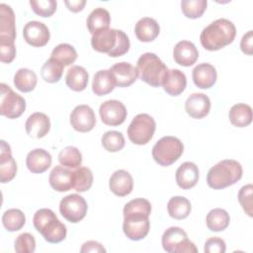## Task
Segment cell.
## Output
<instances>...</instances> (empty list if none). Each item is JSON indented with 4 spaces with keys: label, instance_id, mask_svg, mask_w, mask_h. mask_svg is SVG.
I'll use <instances>...</instances> for the list:
<instances>
[{
    "label": "cell",
    "instance_id": "obj_1",
    "mask_svg": "<svg viewBox=\"0 0 253 253\" xmlns=\"http://www.w3.org/2000/svg\"><path fill=\"white\" fill-rule=\"evenodd\" d=\"M123 230L130 240L143 239L149 231L151 204L146 199H133L126 203L123 210Z\"/></svg>",
    "mask_w": 253,
    "mask_h": 253
},
{
    "label": "cell",
    "instance_id": "obj_2",
    "mask_svg": "<svg viewBox=\"0 0 253 253\" xmlns=\"http://www.w3.org/2000/svg\"><path fill=\"white\" fill-rule=\"evenodd\" d=\"M236 36L234 24L224 18L217 19L207 26L201 33L200 41L207 50H218L231 43Z\"/></svg>",
    "mask_w": 253,
    "mask_h": 253
},
{
    "label": "cell",
    "instance_id": "obj_3",
    "mask_svg": "<svg viewBox=\"0 0 253 253\" xmlns=\"http://www.w3.org/2000/svg\"><path fill=\"white\" fill-rule=\"evenodd\" d=\"M91 45L98 52L107 53L111 57H119L128 51L130 43L126 33L109 28L92 35Z\"/></svg>",
    "mask_w": 253,
    "mask_h": 253
},
{
    "label": "cell",
    "instance_id": "obj_4",
    "mask_svg": "<svg viewBox=\"0 0 253 253\" xmlns=\"http://www.w3.org/2000/svg\"><path fill=\"white\" fill-rule=\"evenodd\" d=\"M242 166L236 160H221L209 170L207 183L211 189H224L238 182L242 177Z\"/></svg>",
    "mask_w": 253,
    "mask_h": 253
},
{
    "label": "cell",
    "instance_id": "obj_5",
    "mask_svg": "<svg viewBox=\"0 0 253 253\" xmlns=\"http://www.w3.org/2000/svg\"><path fill=\"white\" fill-rule=\"evenodd\" d=\"M34 226L45 241L49 243H59L66 237V226L56 216L50 209H40L33 218Z\"/></svg>",
    "mask_w": 253,
    "mask_h": 253
},
{
    "label": "cell",
    "instance_id": "obj_6",
    "mask_svg": "<svg viewBox=\"0 0 253 253\" xmlns=\"http://www.w3.org/2000/svg\"><path fill=\"white\" fill-rule=\"evenodd\" d=\"M136 69L140 79L152 87L161 86L169 70L164 62L152 52H145L139 56Z\"/></svg>",
    "mask_w": 253,
    "mask_h": 253
},
{
    "label": "cell",
    "instance_id": "obj_7",
    "mask_svg": "<svg viewBox=\"0 0 253 253\" xmlns=\"http://www.w3.org/2000/svg\"><path fill=\"white\" fill-rule=\"evenodd\" d=\"M184 145L176 136H163L152 147V157L161 166H169L183 154Z\"/></svg>",
    "mask_w": 253,
    "mask_h": 253
},
{
    "label": "cell",
    "instance_id": "obj_8",
    "mask_svg": "<svg viewBox=\"0 0 253 253\" xmlns=\"http://www.w3.org/2000/svg\"><path fill=\"white\" fill-rule=\"evenodd\" d=\"M156 129L154 119L148 114H138L130 122L127 127V136L129 140L137 145L148 143Z\"/></svg>",
    "mask_w": 253,
    "mask_h": 253
},
{
    "label": "cell",
    "instance_id": "obj_9",
    "mask_svg": "<svg viewBox=\"0 0 253 253\" xmlns=\"http://www.w3.org/2000/svg\"><path fill=\"white\" fill-rule=\"evenodd\" d=\"M163 249L168 253H196V245L188 238L185 230L178 226L166 229L161 239Z\"/></svg>",
    "mask_w": 253,
    "mask_h": 253
},
{
    "label": "cell",
    "instance_id": "obj_10",
    "mask_svg": "<svg viewBox=\"0 0 253 253\" xmlns=\"http://www.w3.org/2000/svg\"><path fill=\"white\" fill-rule=\"evenodd\" d=\"M0 114L8 119L19 118L26 110L25 99L14 92L7 84L1 83Z\"/></svg>",
    "mask_w": 253,
    "mask_h": 253
},
{
    "label": "cell",
    "instance_id": "obj_11",
    "mask_svg": "<svg viewBox=\"0 0 253 253\" xmlns=\"http://www.w3.org/2000/svg\"><path fill=\"white\" fill-rule=\"evenodd\" d=\"M87 203L83 197L77 194L65 196L59 203L61 215L69 222L76 223L82 220L87 213Z\"/></svg>",
    "mask_w": 253,
    "mask_h": 253
},
{
    "label": "cell",
    "instance_id": "obj_12",
    "mask_svg": "<svg viewBox=\"0 0 253 253\" xmlns=\"http://www.w3.org/2000/svg\"><path fill=\"white\" fill-rule=\"evenodd\" d=\"M99 114L105 125L116 126L126 121L127 111L122 102L118 100H108L101 104Z\"/></svg>",
    "mask_w": 253,
    "mask_h": 253
},
{
    "label": "cell",
    "instance_id": "obj_13",
    "mask_svg": "<svg viewBox=\"0 0 253 253\" xmlns=\"http://www.w3.org/2000/svg\"><path fill=\"white\" fill-rule=\"evenodd\" d=\"M70 124L75 130L88 132L96 125L95 113L88 105H78L70 114Z\"/></svg>",
    "mask_w": 253,
    "mask_h": 253
},
{
    "label": "cell",
    "instance_id": "obj_14",
    "mask_svg": "<svg viewBox=\"0 0 253 253\" xmlns=\"http://www.w3.org/2000/svg\"><path fill=\"white\" fill-rule=\"evenodd\" d=\"M24 40L32 46L41 47L45 45L49 41V30L42 22L30 21L23 29Z\"/></svg>",
    "mask_w": 253,
    "mask_h": 253
},
{
    "label": "cell",
    "instance_id": "obj_15",
    "mask_svg": "<svg viewBox=\"0 0 253 253\" xmlns=\"http://www.w3.org/2000/svg\"><path fill=\"white\" fill-rule=\"evenodd\" d=\"M185 110L193 119H203L210 113L211 100L204 93H193L185 102Z\"/></svg>",
    "mask_w": 253,
    "mask_h": 253
},
{
    "label": "cell",
    "instance_id": "obj_16",
    "mask_svg": "<svg viewBox=\"0 0 253 253\" xmlns=\"http://www.w3.org/2000/svg\"><path fill=\"white\" fill-rule=\"evenodd\" d=\"M109 70L115 79L116 86L118 87H128L134 83L138 77L136 67L125 61L114 64Z\"/></svg>",
    "mask_w": 253,
    "mask_h": 253
},
{
    "label": "cell",
    "instance_id": "obj_17",
    "mask_svg": "<svg viewBox=\"0 0 253 253\" xmlns=\"http://www.w3.org/2000/svg\"><path fill=\"white\" fill-rule=\"evenodd\" d=\"M50 187L57 192H67L73 188V171L69 168L57 165L49 173Z\"/></svg>",
    "mask_w": 253,
    "mask_h": 253
},
{
    "label": "cell",
    "instance_id": "obj_18",
    "mask_svg": "<svg viewBox=\"0 0 253 253\" xmlns=\"http://www.w3.org/2000/svg\"><path fill=\"white\" fill-rule=\"evenodd\" d=\"M17 173V163L12 156L11 147L5 141L1 140V154H0V181L7 183L14 179Z\"/></svg>",
    "mask_w": 253,
    "mask_h": 253
},
{
    "label": "cell",
    "instance_id": "obj_19",
    "mask_svg": "<svg viewBox=\"0 0 253 253\" xmlns=\"http://www.w3.org/2000/svg\"><path fill=\"white\" fill-rule=\"evenodd\" d=\"M12 8L4 3L0 4V41L15 42L16 25Z\"/></svg>",
    "mask_w": 253,
    "mask_h": 253
},
{
    "label": "cell",
    "instance_id": "obj_20",
    "mask_svg": "<svg viewBox=\"0 0 253 253\" xmlns=\"http://www.w3.org/2000/svg\"><path fill=\"white\" fill-rule=\"evenodd\" d=\"M25 128L30 136L42 138L45 136L50 129L49 118L43 113L36 112L27 119Z\"/></svg>",
    "mask_w": 253,
    "mask_h": 253
},
{
    "label": "cell",
    "instance_id": "obj_21",
    "mask_svg": "<svg viewBox=\"0 0 253 253\" xmlns=\"http://www.w3.org/2000/svg\"><path fill=\"white\" fill-rule=\"evenodd\" d=\"M173 57L176 63L188 67L197 61L199 57V51L192 42L181 41L178 42L174 46Z\"/></svg>",
    "mask_w": 253,
    "mask_h": 253
},
{
    "label": "cell",
    "instance_id": "obj_22",
    "mask_svg": "<svg viewBox=\"0 0 253 253\" xmlns=\"http://www.w3.org/2000/svg\"><path fill=\"white\" fill-rule=\"evenodd\" d=\"M192 77L197 87L201 89H209L214 85L217 74L213 65L204 62L195 66L192 72Z\"/></svg>",
    "mask_w": 253,
    "mask_h": 253
},
{
    "label": "cell",
    "instance_id": "obj_23",
    "mask_svg": "<svg viewBox=\"0 0 253 253\" xmlns=\"http://www.w3.org/2000/svg\"><path fill=\"white\" fill-rule=\"evenodd\" d=\"M177 185L183 190H189L196 186L199 181V168L190 161L182 163L176 170Z\"/></svg>",
    "mask_w": 253,
    "mask_h": 253
},
{
    "label": "cell",
    "instance_id": "obj_24",
    "mask_svg": "<svg viewBox=\"0 0 253 253\" xmlns=\"http://www.w3.org/2000/svg\"><path fill=\"white\" fill-rule=\"evenodd\" d=\"M109 188L118 197L129 195L133 188L131 175L126 170H117L110 178Z\"/></svg>",
    "mask_w": 253,
    "mask_h": 253
},
{
    "label": "cell",
    "instance_id": "obj_25",
    "mask_svg": "<svg viewBox=\"0 0 253 253\" xmlns=\"http://www.w3.org/2000/svg\"><path fill=\"white\" fill-rule=\"evenodd\" d=\"M52 159L49 152L42 148H36L30 151L26 158V165L32 173L40 174L45 172L51 165Z\"/></svg>",
    "mask_w": 253,
    "mask_h": 253
},
{
    "label": "cell",
    "instance_id": "obj_26",
    "mask_svg": "<svg viewBox=\"0 0 253 253\" xmlns=\"http://www.w3.org/2000/svg\"><path fill=\"white\" fill-rule=\"evenodd\" d=\"M159 32V24L156 20L149 17L141 18L137 21L134 27V33L137 40L143 42H149L154 41L158 37Z\"/></svg>",
    "mask_w": 253,
    "mask_h": 253
},
{
    "label": "cell",
    "instance_id": "obj_27",
    "mask_svg": "<svg viewBox=\"0 0 253 253\" xmlns=\"http://www.w3.org/2000/svg\"><path fill=\"white\" fill-rule=\"evenodd\" d=\"M162 86L164 91L170 96H178L186 89V75L179 69H170L167 72Z\"/></svg>",
    "mask_w": 253,
    "mask_h": 253
},
{
    "label": "cell",
    "instance_id": "obj_28",
    "mask_svg": "<svg viewBox=\"0 0 253 253\" xmlns=\"http://www.w3.org/2000/svg\"><path fill=\"white\" fill-rule=\"evenodd\" d=\"M89 74L87 70L80 65H72L66 73L65 83L73 91H83L88 84Z\"/></svg>",
    "mask_w": 253,
    "mask_h": 253
},
{
    "label": "cell",
    "instance_id": "obj_29",
    "mask_svg": "<svg viewBox=\"0 0 253 253\" xmlns=\"http://www.w3.org/2000/svg\"><path fill=\"white\" fill-rule=\"evenodd\" d=\"M115 86V79L109 69H102L95 73L92 82V91L95 93V95H107L114 90Z\"/></svg>",
    "mask_w": 253,
    "mask_h": 253
},
{
    "label": "cell",
    "instance_id": "obj_30",
    "mask_svg": "<svg viewBox=\"0 0 253 253\" xmlns=\"http://www.w3.org/2000/svg\"><path fill=\"white\" fill-rule=\"evenodd\" d=\"M86 23L87 28L92 35L109 29L111 23L110 13L105 8H96L89 14Z\"/></svg>",
    "mask_w": 253,
    "mask_h": 253
},
{
    "label": "cell",
    "instance_id": "obj_31",
    "mask_svg": "<svg viewBox=\"0 0 253 253\" xmlns=\"http://www.w3.org/2000/svg\"><path fill=\"white\" fill-rule=\"evenodd\" d=\"M228 118L234 126L245 127L252 122V109L244 103L235 104L230 108Z\"/></svg>",
    "mask_w": 253,
    "mask_h": 253
},
{
    "label": "cell",
    "instance_id": "obj_32",
    "mask_svg": "<svg viewBox=\"0 0 253 253\" xmlns=\"http://www.w3.org/2000/svg\"><path fill=\"white\" fill-rule=\"evenodd\" d=\"M192 210L191 203L188 199L181 196L172 197L167 204V211L171 217L175 219L186 218Z\"/></svg>",
    "mask_w": 253,
    "mask_h": 253
},
{
    "label": "cell",
    "instance_id": "obj_33",
    "mask_svg": "<svg viewBox=\"0 0 253 253\" xmlns=\"http://www.w3.org/2000/svg\"><path fill=\"white\" fill-rule=\"evenodd\" d=\"M38 77L35 71L28 68H20L14 76V85L21 92H31L35 89Z\"/></svg>",
    "mask_w": 253,
    "mask_h": 253
},
{
    "label": "cell",
    "instance_id": "obj_34",
    "mask_svg": "<svg viewBox=\"0 0 253 253\" xmlns=\"http://www.w3.org/2000/svg\"><path fill=\"white\" fill-rule=\"evenodd\" d=\"M230 217L228 212L223 209H213L211 210L207 217L206 223L210 230L211 231H222L229 225Z\"/></svg>",
    "mask_w": 253,
    "mask_h": 253
},
{
    "label": "cell",
    "instance_id": "obj_35",
    "mask_svg": "<svg viewBox=\"0 0 253 253\" xmlns=\"http://www.w3.org/2000/svg\"><path fill=\"white\" fill-rule=\"evenodd\" d=\"M49 58L55 60L63 67H65L72 64L76 60L77 52L71 44L59 43L52 49Z\"/></svg>",
    "mask_w": 253,
    "mask_h": 253
},
{
    "label": "cell",
    "instance_id": "obj_36",
    "mask_svg": "<svg viewBox=\"0 0 253 253\" xmlns=\"http://www.w3.org/2000/svg\"><path fill=\"white\" fill-rule=\"evenodd\" d=\"M2 223L6 230L10 232L20 230L26 223V216L19 209L7 210L2 215Z\"/></svg>",
    "mask_w": 253,
    "mask_h": 253
},
{
    "label": "cell",
    "instance_id": "obj_37",
    "mask_svg": "<svg viewBox=\"0 0 253 253\" xmlns=\"http://www.w3.org/2000/svg\"><path fill=\"white\" fill-rule=\"evenodd\" d=\"M93 184L92 171L87 167H78L73 171V189L77 192L88 191Z\"/></svg>",
    "mask_w": 253,
    "mask_h": 253
},
{
    "label": "cell",
    "instance_id": "obj_38",
    "mask_svg": "<svg viewBox=\"0 0 253 253\" xmlns=\"http://www.w3.org/2000/svg\"><path fill=\"white\" fill-rule=\"evenodd\" d=\"M60 165L67 168H78L82 163V154L75 146H66L58 154Z\"/></svg>",
    "mask_w": 253,
    "mask_h": 253
},
{
    "label": "cell",
    "instance_id": "obj_39",
    "mask_svg": "<svg viewBox=\"0 0 253 253\" xmlns=\"http://www.w3.org/2000/svg\"><path fill=\"white\" fill-rule=\"evenodd\" d=\"M63 68L64 67L60 63L49 58L42 66V78L47 83H56L61 79Z\"/></svg>",
    "mask_w": 253,
    "mask_h": 253
},
{
    "label": "cell",
    "instance_id": "obj_40",
    "mask_svg": "<svg viewBox=\"0 0 253 253\" xmlns=\"http://www.w3.org/2000/svg\"><path fill=\"white\" fill-rule=\"evenodd\" d=\"M102 145L109 152H118L125 146V137L122 132L108 130L102 136Z\"/></svg>",
    "mask_w": 253,
    "mask_h": 253
},
{
    "label": "cell",
    "instance_id": "obj_41",
    "mask_svg": "<svg viewBox=\"0 0 253 253\" xmlns=\"http://www.w3.org/2000/svg\"><path fill=\"white\" fill-rule=\"evenodd\" d=\"M207 5V0H183L181 2V9L187 18L197 19L204 14Z\"/></svg>",
    "mask_w": 253,
    "mask_h": 253
},
{
    "label": "cell",
    "instance_id": "obj_42",
    "mask_svg": "<svg viewBox=\"0 0 253 253\" xmlns=\"http://www.w3.org/2000/svg\"><path fill=\"white\" fill-rule=\"evenodd\" d=\"M36 250V239L29 233L24 232L18 235L15 240V251L18 253H33Z\"/></svg>",
    "mask_w": 253,
    "mask_h": 253
},
{
    "label": "cell",
    "instance_id": "obj_43",
    "mask_svg": "<svg viewBox=\"0 0 253 253\" xmlns=\"http://www.w3.org/2000/svg\"><path fill=\"white\" fill-rule=\"evenodd\" d=\"M30 5L37 15L41 17H50L55 12L57 3L54 0H31Z\"/></svg>",
    "mask_w": 253,
    "mask_h": 253
},
{
    "label": "cell",
    "instance_id": "obj_44",
    "mask_svg": "<svg viewBox=\"0 0 253 253\" xmlns=\"http://www.w3.org/2000/svg\"><path fill=\"white\" fill-rule=\"evenodd\" d=\"M252 193L253 186L251 184L241 187L238 193V201L245 213L249 216H252Z\"/></svg>",
    "mask_w": 253,
    "mask_h": 253
},
{
    "label": "cell",
    "instance_id": "obj_45",
    "mask_svg": "<svg viewBox=\"0 0 253 253\" xmlns=\"http://www.w3.org/2000/svg\"><path fill=\"white\" fill-rule=\"evenodd\" d=\"M16 56L15 42L0 41V60L4 63H10Z\"/></svg>",
    "mask_w": 253,
    "mask_h": 253
},
{
    "label": "cell",
    "instance_id": "obj_46",
    "mask_svg": "<svg viewBox=\"0 0 253 253\" xmlns=\"http://www.w3.org/2000/svg\"><path fill=\"white\" fill-rule=\"evenodd\" d=\"M226 244L223 239L213 236L209 238L204 246V251L207 253H224Z\"/></svg>",
    "mask_w": 253,
    "mask_h": 253
},
{
    "label": "cell",
    "instance_id": "obj_47",
    "mask_svg": "<svg viewBox=\"0 0 253 253\" xmlns=\"http://www.w3.org/2000/svg\"><path fill=\"white\" fill-rule=\"evenodd\" d=\"M240 48L242 52L247 55H251L253 53V33L252 31H248L245 35H243L240 42Z\"/></svg>",
    "mask_w": 253,
    "mask_h": 253
},
{
    "label": "cell",
    "instance_id": "obj_48",
    "mask_svg": "<svg viewBox=\"0 0 253 253\" xmlns=\"http://www.w3.org/2000/svg\"><path fill=\"white\" fill-rule=\"evenodd\" d=\"M81 253L84 252H106V249L103 247V245L97 241L94 240H89L85 243H83L81 249Z\"/></svg>",
    "mask_w": 253,
    "mask_h": 253
},
{
    "label": "cell",
    "instance_id": "obj_49",
    "mask_svg": "<svg viewBox=\"0 0 253 253\" xmlns=\"http://www.w3.org/2000/svg\"><path fill=\"white\" fill-rule=\"evenodd\" d=\"M66 7L68 8V10H70L71 12H79L81 10H83L86 1L85 0H71V1H64Z\"/></svg>",
    "mask_w": 253,
    "mask_h": 253
}]
</instances>
